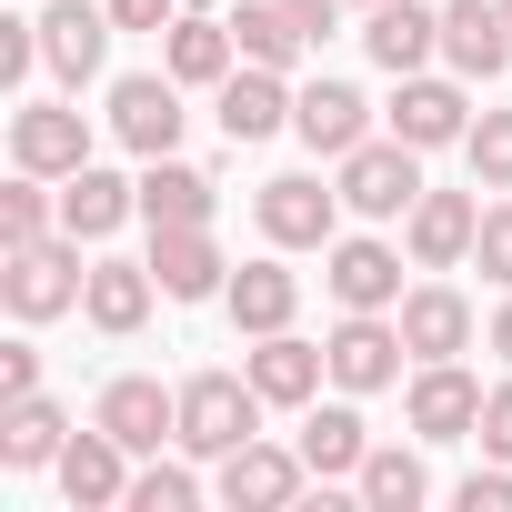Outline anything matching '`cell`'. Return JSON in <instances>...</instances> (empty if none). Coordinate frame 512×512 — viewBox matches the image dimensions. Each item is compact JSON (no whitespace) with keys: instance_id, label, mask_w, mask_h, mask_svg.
Returning a JSON list of instances; mask_svg holds the SVG:
<instances>
[{"instance_id":"cell-1","label":"cell","mask_w":512,"mask_h":512,"mask_svg":"<svg viewBox=\"0 0 512 512\" xmlns=\"http://www.w3.org/2000/svg\"><path fill=\"white\" fill-rule=\"evenodd\" d=\"M251 432H262V392H251V372H191V382H181V452L221 462V452H241Z\"/></svg>"},{"instance_id":"cell-2","label":"cell","mask_w":512,"mask_h":512,"mask_svg":"<svg viewBox=\"0 0 512 512\" xmlns=\"http://www.w3.org/2000/svg\"><path fill=\"white\" fill-rule=\"evenodd\" d=\"M81 282H91V272H81V241H51V231H41V241H11V262H0V302H11L21 322L71 312Z\"/></svg>"},{"instance_id":"cell-3","label":"cell","mask_w":512,"mask_h":512,"mask_svg":"<svg viewBox=\"0 0 512 512\" xmlns=\"http://www.w3.org/2000/svg\"><path fill=\"white\" fill-rule=\"evenodd\" d=\"M342 201L362 211V221H402L412 201H422V151L392 131V141H362V151H342Z\"/></svg>"},{"instance_id":"cell-4","label":"cell","mask_w":512,"mask_h":512,"mask_svg":"<svg viewBox=\"0 0 512 512\" xmlns=\"http://www.w3.org/2000/svg\"><path fill=\"white\" fill-rule=\"evenodd\" d=\"M111 141L141 151V161L181 151V81H171V71H131V81H111Z\"/></svg>"},{"instance_id":"cell-5","label":"cell","mask_w":512,"mask_h":512,"mask_svg":"<svg viewBox=\"0 0 512 512\" xmlns=\"http://www.w3.org/2000/svg\"><path fill=\"white\" fill-rule=\"evenodd\" d=\"M342 191H322L312 171H282V181H262V231L282 241V251H332L342 241Z\"/></svg>"},{"instance_id":"cell-6","label":"cell","mask_w":512,"mask_h":512,"mask_svg":"<svg viewBox=\"0 0 512 512\" xmlns=\"http://www.w3.org/2000/svg\"><path fill=\"white\" fill-rule=\"evenodd\" d=\"M402 422H412L422 442H472V432H482V382H472L462 362H422Z\"/></svg>"},{"instance_id":"cell-7","label":"cell","mask_w":512,"mask_h":512,"mask_svg":"<svg viewBox=\"0 0 512 512\" xmlns=\"http://www.w3.org/2000/svg\"><path fill=\"white\" fill-rule=\"evenodd\" d=\"M91 422H101L111 442H131V452H161V442H181V392H161L151 372H121V382L91 402Z\"/></svg>"},{"instance_id":"cell-8","label":"cell","mask_w":512,"mask_h":512,"mask_svg":"<svg viewBox=\"0 0 512 512\" xmlns=\"http://www.w3.org/2000/svg\"><path fill=\"white\" fill-rule=\"evenodd\" d=\"M292 101H302V91H282V71H262V61H241V71L221 81L211 121H221V141H231V151H251V141H272V131H292Z\"/></svg>"},{"instance_id":"cell-9","label":"cell","mask_w":512,"mask_h":512,"mask_svg":"<svg viewBox=\"0 0 512 512\" xmlns=\"http://www.w3.org/2000/svg\"><path fill=\"white\" fill-rule=\"evenodd\" d=\"M322 282H332V302L342 312H402V251L392 241H372V231H352V241H332L322 251Z\"/></svg>"},{"instance_id":"cell-10","label":"cell","mask_w":512,"mask_h":512,"mask_svg":"<svg viewBox=\"0 0 512 512\" xmlns=\"http://www.w3.org/2000/svg\"><path fill=\"white\" fill-rule=\"evenodd\" d=\"M302 482H312V462L282 452V442H262V432H251L241 452H221V502H231V512H282Z\"/></svg>"},{"instance_id":"cell-11","label":"cell","mask_w":512,"mask_h":512,"mask_svg":"<svg viewBox=\"0 0 512 512\" xmlns=\"http://www.w3.org/2000/svg\"><path fill=\"white\" fill-rule=\"evenodd\" d=\"M11 161H21V171H41V181H71V171L91 161L81 111H61V101H21V111H11Z\"/></svg>"},{"instance_id":"cell-12","label":"cell","mask_w":512,"mask_h":512,"mask_svg":"<svg viewBox=\"0 0 512 512\" xmlns=\"http://www.w3.org/2000/svg\"><path fill=\"white\" fill-rule=\"evenodd\" d=\"M332 352V382L342 392H382V382H402V322H382V312H342V332L322 342Z\"/></svg>"},{"instance_id":"cell-13","label":"cell","mask_w":512,"mask_h":512,"mask_svg":"<svg viewBox=\"0 0 512 512\" xmlns=\"http://www.w3.org/2000/svg\"><path fill=\"white\" fill-rule=\"evenodd\" d=\"M131 442H111L101 422L91 432H71L61 442V492H71V512H111V502H131Z\"/></svg>"},{"instance_id":"cell-14","label":"cell","mask_w":512,"mask_h":512,"mask_svg":"<svg viewBox=\"0 0 512 512\" xmlns=\"http://www.w3.org/2000/svg\"><path fill=\"white\" fill-rule=\"evenodd\" d=\"M482 191V181H472ZM472 191H422L412 211H402V241H412V262L422 272H452L462 251H472V231H482V201Z\"/></svg>"},{"instance_id":"cell-15","label":"cell","mask_w":512,"mask_h":512,"mask_svg":"<svg viewBox=\"0 0 512 512\" xmlns=\"http://www.w3.org/2000/svg\"><path fill=\"white\" fill-rule=\"evenodd\" d=\"M221 272H231V262H221V241H211V221H181V231H151V282H161L171 302H211V292H231Z\"/></svg>"},{"instance_id":"cell-16","label":"cell","mask_w":512,"mask_h":512,"mask_svg":"<svg viewBox=\"0 0 512 512\" xmlns=\"http://www.w3.org/2000/svg\"><path fill=\"white\" fill-rule=\"evenodd\" d=\"M412 151H442V141H462L472 131V101L452 91V81H432V71H402V91H392V111H382Z\"/></svg>"},{"instance_id":"cell-17","label":"cell","mask_w":512,"mask_h":512,"mask_svg":"<svg viewBox=\"0 0 512 512\" xmlns=\"http://www.w3.org/2000/svg\"><path fill=\"white\" fill-rule=\"evenodd\" d=\"M251 392H262V402H282V412H302L322 382H332V352H312V342H292V332H262V342H251Z\"/></svg>"},{"instance_id":"cell-18","label":"cell","mask_w":512,"mask_h":512,"mask_svg":"<svg viewBox=\"0 0 512 512\" xmlns=\"http://www.w3.org/2000/svg\"><path fill=\"white\" fill-rule=\"evenodd\" d=\"M442 61H452L462 81L512 71V21H502V0H452V11H442Z\"/></svg>"},{"instance_id":"cell-19","label":"cell","mask_w":512,"mask_h":512,"mask_svg":"<svg viewBox=\"0 0 512 512\" xmlns=\"http://www.w3.org/2000/svg\"><path fill=\"white\" fill-rule=\"evenodd\" d=\"M292 131H302L322 161H342V151H362V141H372V101H362L352 81H312V91L292 101Z\"/></svg>"},{"instance_id":"cell-20","label":"cell","mask_w":512,"mask_h":512,"mask_svg":"<svg viewBox=\"0 0 512 512\" xmlns=\"http://www.w3.org/2000/svg\"><path fill=\"white\" fill-rule=\"evenodd\" d=\"M131 211H141V181H121V171H101V161H81V171L61 181V231H71V241H111Z\"/></svg>"},{"instance_id":"cell-21","label":"cell","mask_w":512,"mask_h":512,"mask_svg":"<svg viewBox=\"0 0 512 512\" xmlns=\"http://www.w3.org/2000/svg\"><path fill=\"white\" fill-rule=\"evenodd\" d=\"M402 342H412V362H452V352H472V302L452 292V282H422V292H402Z\"/></svg>"},{"instance_id":"cell-22","label":"cell","mask_w":512,"mask_h":512,"mask_svg":"<svg viewBox=\"0 0 512 512\" xmlns=\"http://www.w3.org/2000/svg\"><path fill=\"white\" fill-rule=\"evenodd\" d=\"M111 11H91V0H51V11H41V51H51V71L61 81H91L101 71V51H111Z\"/></svg>"},{"instance_id":"cell-23","label":"cell","mask_w":512,"mask_h":512,"mask_svg":"<svg viewBox=\"0 0 512 512\" xmlns=\"http://www.w3.org/2000/svg\"><path fill=\"white\" fill-rule=\"evenodd\" d=\"M221 302H231V332H251V342H262V332H292V312H302V282H292L282 262H241Z\"/></svg>"},{"instance_id":"cell-24","label":"cell","mask_w":512,"mask_h":512,"mask_svg":"<svg viewBox=\"0 0 512 512\" xmlns=\"http://www.w3.org/2000/svg\"><path fill=\"white\" fill-rule=\"evenodd\" d=\"M362 51H372V61L402 81V71H422V61L442 51V21L422 11V0H382V11L362 21Z\"/></svg>"},{"instance_id":"cell-25","label":"cell","mask_w":512,"mask_h":512,"mask_svg":"<svg viewBox=\"0 0 512 512\" xmlns=\"http://www.w3.org/2000/svg\"><path fill=\"white\" fill-rule=\"evenodd\" d=\"M151 262H91V282H81V312H91V332H141L151 322Z\"/></svg>"},{"instance_id":"cell-26","label":"cell","mask_w":512,"mask_h":512,"mask_svg":"<svg viewBox=\"0 0 512 512\" xmlns=\"http://www.w3.org/2000/svg\"><path fill=\"white\" fill-rule=\"evenodd\" d=\"M61 442H71V412H61V402H41V392L0 402V462H11V472H41V462H61Z\"/></svg>"},{"instance_id":"cell-27","label":"cell","mask_w":512,"mask_h":512,"mask_svg":"<svg viewBox=\"0 0 512 512\" xmlns=\"http://www.w3.org/2000/svg\"><path fill=\"white\" fill-rule=\"evenodd\" d=\"M231 51H241L231 21H211V11H181V21H171V81H181V91H221V81H231Z\"/></svg>"},{"instance_id":"cell-28","label":"cell","mask_w":512,"mask_h":512,"mask_svg":"<svg viewBox=\"0 0 512 512\" xmlns=\"http://www.w3.org/2000/svg\"><path fill=\"white\" fill-rule=\"evenodd\" d=\"M322 482H352L362 472V452H372V432H362V412L352 402H322V412H302V442H292Z\"/></svg>"},{"instance_id":"cell-29","label":"cell","mask_w":512,"mask_h":512,"mask_svg":"<svg viewBox=\"0 0 512 512\" xmlns=\"http://www.w3.org/2000/svg\"><path fill=\"white\" fill-rule=\"evenodd\" d=\"M231 41H241V61H262V71H292V61L312 51V31L282 11V0H241V11H231Z\"/></svg>"},{"instance_id":"cell-30","label":"cell","mask_w":512,"mask_h":512,"mask_svg":"<svg viewBox=\"0 0 512 512\" xmlns=\"http://www.w3.org/2000/svg\"><path fill=\"white\" fill-rule=\"evenodd\" d=\"M141 221H151V231H181V221H211V181H201L191 161H171V151H161V161L141 171Z\"/></svg>"},{"instance_id":"cell-31","label":"cell","mask_w":512,"mask_h":512,"mask_svg":"<svg viewBox=\"0 0 512 512\" xmlns=\"http://www.w3.org/2000/svg\"><path fill=\"white\" fill-rule=\"evenodd\" d=\"M352 492H362L372 512H412V502L432 492V472H422V452H402V442H372V452H362V472H352Z\"/></svg>"},{"instance_id":"cell-32","label":"cell","mask_w":512,"mask_h":512,"mask_svg":"<svg viewBox=\"0 0 512 512\" xmlns=\"http://www.w3.org/2000/svg\"><path fill=\"white\" fill-rule=\"evenodd\" d=\"M462 151H472V181L482 191H512V111H482L462 131Z\"/></svg>"},{"instance_id":"cell-33","label":"cell","mask_w":512,"mask_h":512,"mask_svg":"<svg viewBox=\"0 0 512 512\" xmlns=\"http://www.w3.org/2000/svg\"><path fill=\"white\" fill-rule=\"evenodd\" d=\"M201 502V472L191 462H151V472H131V512H191Z\"/></svg>"},{"instance_id":"cell-34","label":"cell","mask_w":512,"mask_h":512,"mask_svg":"<svg viewBox=\"0 0 512 512\" xmlns=\"http://www.w3.org/2000/svg\"><path fill=\"white\" fill-rule=\"evenodd\" d=\"M472 262L492 292H512V201H482V231H472Z\"/></svg>"},{"instance_id":"cell-35","label":"cell","mask_w":512,"mask_h":512,"mask_svg":"<svg viewBox=\"0 0 512 512\" xmlns=\"http://www.w3.org/2000/svg\"><path fill=\"white\" fill-rule=\"evenodd\" d=\"M41 231H51V201H41V171H21L0 191V241H41Z\"/></svg>"},{"instance_id":"cell-36","label":"cell","mask_w":512,"mask_h":512,"mask_svg":"<svg viewBox=\"0 0 512 512\" xmlns=\"http://www.w3.org/2000/svg\"><path fill=\"white\" fill-rule=\"evenodd\" d=\"M41 61H51V51H41V21H0V81L21 91V81H31Z\"/></svg>"},{"instance_id":"cell-37","label":"cell","mask_w":512,"mask_h":512,"mask_svg":"<svg viewBox=\"0 0 512 512\" xmlns=\"http://www.w3.org/2000/svg\"><path fill=\"white\" fill-rule=\"evenodd\" d=\"M452 502H462V512H512V462H492V472H462V482H452Z\"/></svg>"},{"instance_id":"cell-38","label":"cell","mask_w":512,"mask_h":512,"mask_svg":"<svg viewBox=\"0 0 512 512\" xmlns=\"http://www.w3.org/2000/svg\"><path fill=\"white\" fill-rule=\"evenodd\" d=\"M472 442H482L492 462H512V382H492V392H482V432H472Z\"/></svg>"},{"instance_id":"cell-39","label":"cell","mask_w":512,"mask_h":512,"mask_svg":"<svg viewBox=\"0 0 512 512\" xmlns=\"http://www.w3.org/2000/svg\"><path fill=\"white\" fill-rule=\"evenodd\" d=\"M21 392H41V352L31 342H0V402H21Z\"/></svg>"},{"instance_id":"cell-40","label":"cell","mask_w":512,"mask_h":512,"mask_svg":"<svg viewBox=\"0 0 512 512\" xmlns=\"http://www.w3.org/2000/svg\"><path fill=\"white\" fill-rule=\"evenodd\" d=\"M111 21H121V31H171L181 0H111Z\"/></svg>"},{"instance_id":"cell-41","label":"cell","mask_w":512,"mask_h":512,"mask_svg":"<svg viewBox=\"0 0 512 512\" xmlns=\"http://www.w3.org/2000/svg\"><path fill=\"white\" fill-rule=\"evenodd\" d=\"M282 11H292L312 41H322V31H342V0H282Z\"/></svg>"},{"instance_id":"cell-42","label":"cell","mask_w":512,"mask_h":512,"mask_svg":"<svg viewBox=\"0 0 512 512\" xmlns=\"http://www.w3.org/2000/svg\"><path fill=\"white\" fill-rule=\"evenodd\" d=\"M492 352L512 362V292H502V312H492Z\"/></svg>"},{"instance_id":"cell-43","label":"cell","mask_w":512,"mask_h":512,"mask_svg":"<svg viewBox=\"0 0 512 512\" xmlns=\"http://www.w3.org/2000/svg\"><path fill=\"white\" fill-rule=\"evenodd\" d=\"M362 11H382V0H362Z\"/></svg>"},{"instance_id":"cell-44","label":"cell","mask_w":512,"mask_h":512,"mask_svg":"<svg viewBox=\"0 0 512 512\" xmlns=\"http://www.w3.org/2000/svg\"><path fill=\"white\" fill-rule=\"evenodd\" d=\"M502 21H512V0H502Z\"/></svg>"}]
</instances>
